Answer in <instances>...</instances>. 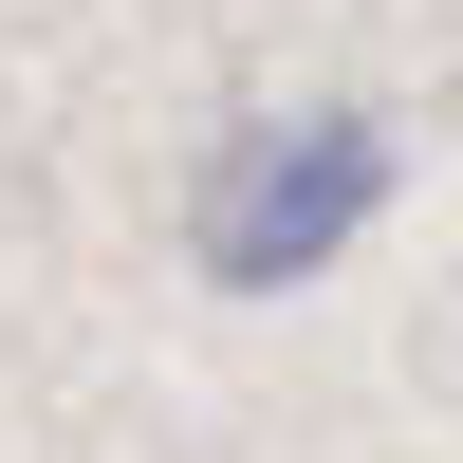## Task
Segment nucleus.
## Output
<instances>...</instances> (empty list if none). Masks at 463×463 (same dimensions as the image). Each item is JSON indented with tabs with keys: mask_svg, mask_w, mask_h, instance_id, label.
<instances>
[{
	"mask_svg": "<svg viewBox=\"0 0 463 463\" xmlns=\"http://www.w3.org/2000/svg\"><path fill=\"white\" fill-rule=\"evenodd\" d=\"M371 204H390V130H371V111H297V130H260L241 167H222V204H204V279L279 297V279H316Z\"/></svg>",
	"mask_w": 463,
	"mask_h": 463,
	"instance_id": "1",
	"label": "nucleus"
}]
</instances>
